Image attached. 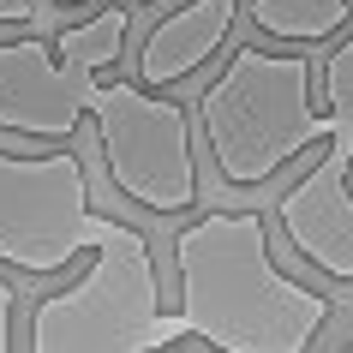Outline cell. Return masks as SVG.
<instances>
[{"mask_svg": "<svg viewBox=\"0 0 353 353\" xmlns=\"http://www.w3.org/2000/svg\"><path fill=\"white\" fill-rule=\"evenodd\" d=\"M12 323H19V288L0 276V353L19 347V330H12Z\"/></svg>", "mask_w": 353, "mask_h": 353, "instance_id": "10", "label": "cell"}, {"mask_svg": "<svg viewBox=\"0 0 353 353\" xmlns=\"http://www.w3.org/2000/svg\"><path fill=\"white\" fill-rule=\"evenodd\" d=\"M120 216L90 204V174L78 150H42L12 156L0 150V263L19 276H66L102 240L120 234Z\"/></svg>", "mask_w": 353, "mask_h": 353, "instance_id": "5", "label": "cell"}, {"mask_svg": "<svg viewBox=\"0 0 353 353\" xmlns=\"http://www.w3.org/2000/svg\"><path fill=\"white\" fill-rule=\"evenodd\" d=\"M180 323L204 353H312L335 317V299L288 276L270 252V216L252 204L192 216L174 234Z\"/></svg>", "mask_w": 353, "mask_h": 353, "instance_id": "1", "label": "cell"}, {"mask_svg": "<svg viewBox=\"0 0 353 353\" xmlns=\"http://www.w3.org/2000/svg\"><path fill=\"white\" fill-rule=\"evenodd\" d=\"M37 353H144V347H186L180 317L162 312V276L138 228H120L84 258L72 288L30 305Z\"/></svg>", "mask_w": 353, "mask_h": 353, "instance_id": "3", "label": "cell"}, {"mask_svg": "<svg viewBox=\"0 0 353 353\" xmlns=\"http://www.w3.org/2000/svg\"><path fill=\"white\" fill-rule=\"evenodd\" d=\"M240 6L245 0H192V6H174L162 24H150L144 48H138V78L150 90H162V84H180V78L204 72L210 60L222 54Z\"/></svg>", "mask_w": 353, "mask_h": 353, "instance_id": "7", "label": "cell"}, {"mask_svg": "<svg viewBox=\"0 0 353 353\" xmlns=\"http://www.w3.org/2000/svg\"><path fill=\"white\" fill-rule=\"evenodd\" d=\"M245 19L270 42H305L323 48L353 24V0H245Z\"/></svg>", "mask_w": 353, "mask_h": 353, "instance_id": "8", "label": "cell"}, {"mask_svg": "<svg viewBox=\"0 0 353 353\" xmlns=\"http://www.w3.org/2000/svg\"><path fill=\"white\" fill-rule=\"evenodd\" d=\"M323 72V108L335 114L317 162L276 198V234L299 263L353 288V37L335 42Z\"/></svg>", "mask_w": 353, "mask_h": 353, "instance_id": "6", "label": "cell"}, {"mask_svg": "<svg viewBox=\"0 0 353 353\" xmlns=\"http://www.w3.org/2000/svg\"><path fill=\"white\" fill-rule=\"evenodd\" d=\"M198 126L222 186H270L335 126V114L317 102V54L305 42L294 48L240 42L198 96Z\"/></svg>", "mask_w": 353, "mask_h": 353, "instance_id": "2", "label": "cell"}, {"mask_svg": "<svg viewBox=\"0 0 353 353\" xmlns=\"http://www.w3.org/2000/svg\"><path fill=\"white\" fill-rule=\"evenodd\" d=\"M60 6H84V0H0V24H24V30H42V24H60Z\"/></svg>", "mask_w": 353, "mask_h": 353, "instance_id": "9", "label": "cell"}, {"mask_svg": "<svg viewBox=\"0 0 353 353\" xmlns=\"http://www.w3.org/2000/svg\"><path fill=\"white\" fill-rule=\"evenodd\" d=\"M84 114L96 120V144L108 186L144 216H186L198 204V150H192V114L174 96L150 90L144 78H84Z\"/></svg>", "mask_w": 353, "mask_h": 353, "instance_id": "4", "label": "cell"}, {"mask_svg": "<svg viewBox=\"0 0 353 353\" xmlns=\"http://www.w3.org/2000/svg\"><path fill=\"white\" fill-rule=\"evenodd\" d=\"M347 353H353V335H347Z\"/></svg>", "mask_w": 353, "mask_h": 353, "instance_id": "11", "label": "cell"}]
</instances>
